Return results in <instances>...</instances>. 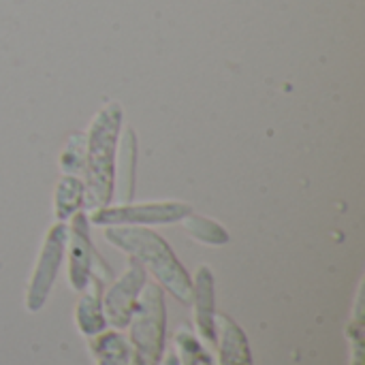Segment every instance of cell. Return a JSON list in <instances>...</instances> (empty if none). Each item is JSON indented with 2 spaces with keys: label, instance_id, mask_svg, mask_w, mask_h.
<instances>
[{
  "label": "cell",
  "instance_id": "30bf717a",
  "mask_svg": "<svg viewBox=\"0 0 365 365\" xmlns=\"http://www.w3.org/2000/svg\"><path fill=\"white\" fill-rule=\"evenodd\" d=\"M103 278L98 276H92L88 287L81 291V299L77 304V310H75V321H77V327L83 336L88 338H94L98 334L105 331L107 327V321H105V312H103Z\"/></svg>",
  "mask_w": 365,
  "mask_h": 365
},
{
  "label": "cell",
  "instance_id": "6da1fadb",
  "mask_svg": "<svg viewBox=\"0 0 365 365\" xmlns=\"http://www.w3.org/2000/svg\"><path fill=\"white\" fill-rule=\"evenodd\" d=\"M105 240L118 250L137 259L143 267H148L150 274L180 304H190L192 280L160 235L141 227H109L105 231Z\"/></svg>",
  "mask_w": 365,
  "mask_h": 365
},
{
  "label": "cell",
  "instance_id": "277c9868",
  "mask_svg": "<svg viewBox=\"0 0 365 365\" xmlns=\"http://www.w3.org/2000/svg\"><path fill=\"white\" fill-rule=\"evenodd\" d=\"M66 240H68V231L62 222H58L49 229L45 244L41 248L38 261L34 265V272L30 276L28 291H26V308L30 312H38L45 306L49 291L56 282L64 250H66Z\"/></svg>",
  "mask_w": 365,
  "mask_h": 365
},
{
  "label": "cell",
  "instance_id": "7c38bea8",
  "mask_svg": "<svg viewBox=\"0 0 365 365\" xmlns=\"http://www.w3.org/2000/svg\"><path fill=\"white\" fill-rule=\"evenodd\" d=\"M83 197H86V188H83L79 178H73V175L62 178L58 188H56V216H58V220H66V218L75 216L83 203Z\"/></svg>",
  "mask_w": 365,
  "mask_h": 365
},
{
  "label": "cell",
  "instance_id": "ba28073f",
  "mask_svg": "<svg viewBox=\"0 0 365 365\" xmlns=\"http://www.w3.org/2000/svg\"><path fill=\"white\" fill-rule=\"evenodd\" d=\"M195 306V325L203 342L216 344V310H214V276L212 269L201 265L197 269L192 282V299Z\"/></svg>",
  "mask_w": 365,
  "mask_h": 365
},
{
  "label": "cell",
  "instance_id": "2e32d148",
  "mask_svg": "<svg viewBox=\"0 0 365 365\" xmlns=\"http://www.w3.org/2000/svg\"><path fill=\"white\" fill-rule=\"evenodd\" d=\"M160 365H180V364H178V357H175V353H171V355H167V357L160 361Z\"/></svg>",
  "mask_w": 365,
  "mask_h": 365
},
{
  "label": "cell",
  "instance_id": "8992f818",
  "mask_svg": "<svg viewBox=\"0 0 365 365\" xmlns=\"http://www.w3.org/2000/svg\"><path fill=\"white\" fill-rule=\"evenodd\" d=\"M190 212L184 203H148V205H120V207H101L94 210L92 222L101 227L118 225H169L184 220Z\"/></svg>",
  "mask_w": 365,
  "mask_h": 365
},
{
  "label": "cell",
  "instance_id": "3957f363",
  "mask_svg": "<svg viewBox=\"0 0 365 365\" xmlns=\"http://www.w3.org/2000/svg\"><path fill=\"white\" fill-rule=\"evenodd\" d=\"M167 312L158 284L143 287L133 319L128 323L130 365H160L165 349Z\"/></svg>",
  "mask_w": 365,
  "mask_h": 365
},
{
  "label": "cell",
  "instance_id": "4fadbf2b",
  "mask_svg": "<svg viewBox=\"0 0 365 365\" xmlns=\"http://www.w3.org/2000/svg\"><path fill=\"white\" fill-rule=\"evenodd\" d=\"M184 227H186V231H188L192 237H197V240L203 242V244L222 246V244L229 242V233H227L218 222H214V220H210V218H201V216L188 214V216L184 218Z\"/></svg>",
  "mask_w": 365,
  "mask_h": 365
},
{
  "label": "cell",
  "instance_id": "5b68a950",
  "mask_svg": "<svg viewBox=\"0 0 365 365\" xmlns=\"http://www.w3.org/2000/svg\"><path fill=\"white\" fill-rule=\"evenodd\" d=\"M145 282V267L130 257L124 274L107 291H103V312L107 325H111L118 331L128 327Z\"/></svg>",
  "mask_w": 365,
  "mask_h": 365
},
{
  "label": "cell",
  "instance_id": "8fae6325",
  "mask_svg": "<svg viewBox=\"0 0 365 365\" xmlns=\"http://www.w3.org/2000/svg\"><path fill=\"white\" fill-rule=\"evenodd\" d=\"M90 351L96 365H130V344L118 331H103L94 336Z\"/></svg>",
  "mask_w": 365,
  "mask_h": 365
},
{
  "label": "cell",
  "instance_id": "7a4b0ae2",
  "mask_svg": "<svg viewBox=\"0 0 365 365\" xmlns=\"http://www.w3.org/2000/svg\"><path fill=\"white\" fill-rule=\"evenodd\" d=\"M122 124L120 105H107L94 118L90 133L86 137V205L92 210L105 207L111 199L113 178H115V148L118 133Z\"/></svg>",
  "mask_w": 365,
  "mask_h": 365
},
{
  "label": "cell",
  "instance_id": "52a82bcc",
  "mask_svg": "<svg viewBox=\"0 0 365 365\" xmlns=\"http://www.w3.org/2000/svg\"><path fill=\"white\" fill-rule=\"evenodd\" d=\"M68 246V284L73 291L81 293L90 278L96 274L94 272V263H98L101 259L96 257L94 248H92V240H90V229H88V216L83 212H77L73 216V225H71V242L66 240Z\"/></svg>",
  "mask_w": 365,
  "mask_h": 365
},
{
  "label": "cell",
  "instance_id": "9a60e30c",
  "mask_svg": "<svg viewBox=\"0 0 365 365\" xmlns=\"http://www.w3.org/2000/svg\"><path fill=\"white\" fill-rule=\"evenodd\" d=\"M62 169L73 178L86 175V137L83 135H75L68 141L66 150L62 152Z\"/></svg>",
  "mask_w": 365,
  "mask_h": 365
},
{
  "label": "cell",
  "instance_id": "9c48e42d",
  "mask_svg": "<svg viewBox=\"0 0 365 365\" xmlns=\"http://www.w3.org/2000/svg\"><path fill=\"white\" fill-rule=\"evenodd\" d=\"M216 346L218 365H252L246 334L225 314H216Z\"/></svg>",
  "mask_w": 365,
  "mask_h": 365
},
{
  "label": "cell",
  "instance_id": "5bb4252c",
  "mask_svg": "<svg viewBox=\"0 0 365 365\" xmlns=\"http://www.w3.org/2000/svg\"><path fill=\"white\" fill-rule=\"evenodd\" d=\"M346 338L351 344V365H364V284L357 293L355 312L346 327Z\"/></svg>",
  "mask_w": 365,
  "mask_h": 365
}]
</instances>
